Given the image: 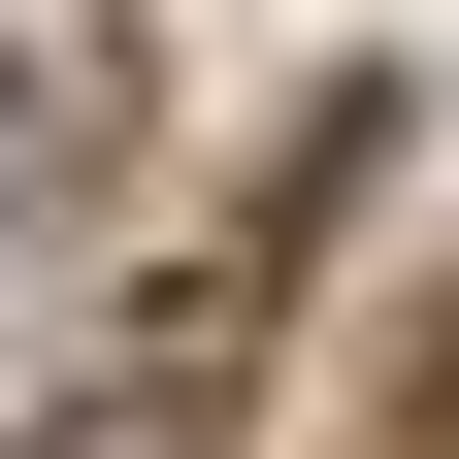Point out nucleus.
Wrapping results in <instances>:
<instances>
[{
  "label": "nucleus",
  "mask_w": 459,
  "mask_h": 459,
  "mask_svg": "<svg viewBox=\"0 0 459 459\" xmlns=\"http://www.w3.org/2000/svg\"><path fill=\"white\" fill-rule=\"evenodd\" d=\"M394 394H427V427H459V296H427V361H394Z\"/></svg>",
  "instance_id": "obj_1"
}]
</instances>
